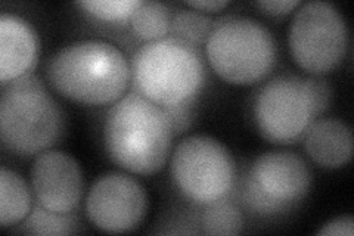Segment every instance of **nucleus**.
<instances>
[{
	"instance_id": "nucleus-1",
	"label": "nucleus",
	"mask_w": 354,
	"mask_h": 236,
	"mask_svg": "<svg viewBox=\"0 0 354 236\" xmlns=\"http://www.w3.org/2000/svg\"><path fill=\"white\" fill-rule=\"evenodd\" d=\"M174 131L165 109L140 93L109 109L104 140L109 158L135 174H153L167 163Z\"/></svg>"
},
{
	"instance_id": "nucleus-2",
	"label": "nucleus",
	"mask_w": 354,
	"mask_h": 236,
	"mask_svg": "<svg viewBox=\"0 0 354 236\" xmlns=\"http://www.w3.org/2000/svg\"><path fill=\"white\" fill-rule=\"evenodd\" d=\"M127 58L114 44L75 42L52 56L48 78L64 98L87 105H106L121 98L130 83Z\"/></svg>"
},
{
	"instance_id": "nucleus-3",
	"label": "nucleus",
	"mask_w": 354,
	"mask_h": 236,
	"mask_svg": "<svg viewBox=\"0 0 354 236\" xmlns=\"http://www.w3.org/2000/svg\"><path fill=\"white\" fill-rule=\"evenodd\" d=\"M2 86L0 134L5 148L26 156L46 152L64 133L61 107L32 74Z\"/></svg>"
},
{
	"instance_id": "nucleus-4",
	"label": "nucleus",
	"mask_w": 354,
	"mask_h": 236,
	"mask_svg": "<svg viewBox=\"0 0 354 236\" xmlns=\"http://www.w3.org/2000/svg\"><path fill=\"white\" fill-rule=\"evenodd\" d=\"M130 74L138 93L162 108L194 102L205 82L201 53L174 37L143 44L133 56Z\"/></svg>"
},
{
	"instance_id": "nucleus-5",
	"label": "nucleus",
	"mask_w": 354,
	"mask_h": 236,
	"mask_svg": "<svg viewBox=\"0 0 354 236\" xmlns=\"http://www.w3.org/2000/svg\"><path fill=\"white\" fill-rule=\"evenodd\" d=\"M213 70L232 84H252L268 75L278 60L272 31L259 21L229 17L214 22L205 43Z\"/></svg>"
},
{
	"instance_id": "nucleus-6",
	"label": "nucleus",
	"mask_w": 354,
	"mask_h": 236,
	"mask_svg": "<svg viewBox=\"0 0 354 236\" xmlns=\"http://www.w3.org/2000/svg\"><path fill=\"white\" fill-rule=\"evenodd\" d=\"M171 177L187 199L208 206L225 199L234 189L235 161L217 139L192 134L176 146L171 156Z\"/></svg>"
},
{
	"instance_id": "nucleus-7",
	"label": "nucleus",
	"mask_w": 354,
	"mask_h": 236,
	"mask_svg": "<svg viewBox=\"0 0 354 236\" xmlns=\"http://www.w3.org/2000/svg\"><path fill=\"white\" fill-rule=\"evenodd\" d=\"M312 186L307 163L290 151H272L257 156L243 181V204L261 216L291 211Z\"/></svg>"
},
{
	"instance_id": "nucleus-8",
	"label": "nucleus",
	"mask_w": 354,
	"mask_h": 236,
	"mask_svg": "<svg viewBox=\"0 0 354 236\" xmlns=\"http://www.w3.org/2000/svg\"><path fill=\"white\" fill-rule=\"evenodd\" d=\"M288 43L294 61L303 70L315 75L330 73L347 51L346 21L328 2L304 3L292 17Z\"/></svg>"
},
{
	"instance_id": "nucleus-9",
	"label": "nucleus",
	"mask_w": 354,
	"mask_h": 236,
	"mask_svg": "<svg viewBox=\"0 0 354 236\" xmlns=\"http://www.w3.org/2000/svg\"><path fill=\"white\" fill-rule=\"evenodd\" d=\"M317 116L307 78L297 75L272 78L254 98V121L261 136L273 143H291L300 139Z\"/></svg>"
},
{
	"instance_id": "nucleus-10",
	"label": "nucleus",
	"mask_w": 354,
	"mask_h": 236,
	"mask_svg": "<svg viewBox=\"0 0 354 236\" xmlns=\"http://www.w3.org/2000/svg\"><path fill=\"white\" fill-rule=\"evenodd\" d=\"M148 211V195L135 177L111 172L101 176L86 199V215L95 226L111 233L136 229Z\"/></svg>"
},
{
	"instance_id": "nucleus-11",
	"label": "nucleus",
	"mask_w": 354,
	"mask_h": 236,
	"mask_svg": "<svg viewBox=\"0 0 354 236\" xmlns=\"http://www.w3.org/2000/svg\"><path fill=\"white\" fill-rule=\"evenodd\" d=\"M37 202L50 211L73 212L83 197V174L73 156L59 151L40 154L30 172Z\"/></svg>"
},
{
	"instance_id": "nucleus-12",
	"label": "nucleus",
	"mask_w": 354,
	"mask_h": 236,
	"mask_svg": "<svg viewBox=\"0 0 354 236\" xmlns=\"http://www.w3.org/2000/svg\"><path fill=\"white\" fill-rule=\"evenodd\" d=\"M39 37L30 22L14 14L0 17V80L2 84L28 75L39 60Z\"/></svg>"
},
{
	"instance_id": "nucleus-13",
	"label": "nucleus",
	"mask_w": 354,
	"mask_h": 236,
	"mask_svg": "<svg viewBox=\"0 0 354 236\" xmlns=\"http://www.w3.org/2000/svg\"><path fill=\"white\" fill-rule=\"evenodd\" d=\"M304 149L317 165L339 168L351 160V130L337 118L315 120L304 133Z\"/></svg>"
},
{
	"instance_id": "nucleus-14",
	"label": "nucleus",
	"mask_w": 354,
	"mask_h": 236,
	"mask_svg": "<svg viewBox=\"0 0 354 236\" xmlns=\"http://www.w3.org/2000/svg\"><path fill=\"white\" fill-rule=\"evenodd\" d=\"M31 211L28 185L18 173L2 167L0 170V224L12 226L26 219Z\"/></svg>"
},
{
	"instance_id": "nucleus-15",
	"label": "nucleus",
	"mask_w": 354,
	"mask_h": 236,
	"mask_svg": "<svg viewBox=\"0 0 354 236\" xmlns=\"http://www.w3.org/2000/svg\"><path fill=\"white\" fill-rule=\"evenodd\" d=\"M170 9L158 2H140L130 17L133 33L147 43L164 39L170 33Z\"/></svg>"
},
{
	"instance_id": "nucleus-16",
	"label": "nucleus",
	"mask_w": 354,
	"mask_h": 236,
	"mask_svg": "<svg viewBox=\"0 0 354 236\" xmlns=\"http://www.w3.org/2000/svg\"><path fill=\"white\" fill-rule=\"evenodd\" d=\"M79 219L73 212H57L37 204L32 207L22 230L30 235H71L79 232Z\"/></svg>"
},
{
	"instance_id": "nucleus-17",
	"label": "nucleus",
	"mask_w": 354,
	"mask_h": 236,
	"mask_svg": "<svg viewBox=\"0 0 354 236\" xmlns=\"http://www.w3.org/2000/svg\"><path fill=\"white\" fill-rule=\"evenodd\" d=\"M214 28V21L192 9H177L171 14L170 35L194 48L207 43L209 33Z\"/></svg>"
},
{
	"instance_id": "nucleus-18",
	"label": "nucleus",
	"mask_w": 354,
	"mask_h": 236,
	"mask_svg": "<svg viewBox=\"0 0 354 236\" xmlns=\"http://www.w3.org/2000/svg\"><path fill=\"white\" fill-rule=\"evenodd\" d=\"M201 223L207 235H238L243 229V216L234 202L220 199L205 206Z\"/></svg>"
},
{
	"instance_id": "nucleus-19",
	"label": "nucleus",
	"mask_w": 354,
	"mask_h": 236,
	"mask_svg": "<svg viewBox=\"0 0 354 236\" xmlns=\"http://www.w3.org/2000/svg\"><path fill=\"white\" fill-rule=\"evenodd\" d=\"M75 5L96 19L118 22L130 19L140 5V0H86V2H77Z\"/></svg>"
},
{
	"instance_id": "nucleus-20",
	"label": "nucleus",
	"mask_w": 354,
	"mask_h": 236,
	"mask_svg": "<svg viewBox=\"0 0 354 236\" xmlns=\"http://www.w3.org/2000/svg\"><path fill=\"white\" fill-rule=\"evenodd\" d=\"M164 109H165V114H167V117L171 122L174 134H182L192 126V121H194L192 102L174 105V107H169Z\"/></svg>"
},
{
	"instance_id": "nucleus-21",
	"label": "nucleus",
	"mask_w": 354,
	"mask_h": 236,
	"mask_svg": "<svg viewBox=\"0 0 354 236\" xmlns=\"http://www.w3.org/2000/svg\"><path fill=\"white\" fill-rule=\"evenodd\" d=\"M307 84H308L310 92H312L317 114L319 116L324 114L330 104V98H332L330 86L328 84V82L324 80V78H319V77L307 78Z\"/></svg>"
},
{
	"instance_id": "nucleus-22",
	"label": "nucleus",
	"mask_w": 354,
	"mask_h": 236,
	"mask_svg": "<svg viewBox=\"0 0 354 236\" xmlns=\"http://www.w3.org/2000/svg\"><path fill=\"white\" fill-rule=\"evenodd\" d=\"M353 233H354V221L350 216L332 220L326 223L322 229L317 230V235H322V236H329V235L353 236Z\"/></svg>"
},
{
	"instance_id": "nucleus-23",
	"label": "nucleus",
	"mask_w": 354,
	"mask_h": 236,
	"mask_svg": "<svg viewBox=\"0 0 354 236\" xmlns=\"http://www.w3.org/2000/svg\"><path fill=\"white\" fill-rule=\"evenodd\" d=\"M300 2L298 0H264L257 2V6L269 15H285L295 9Z\"/></svg>"
},
{
	"instance_id": "nucleus-24",
	"label": "nucleus",
	"mask_w": 354,
	"mask_h": 236,
	"mask_svg": "<svg viewBox=\"0 0 354 236\" xmlns=\"http://www.w3.org/2000/svg\"><path fill=\"white\" fill-rule=\"evenodd\" d=\"M187 8H192L195 10H204V12H218V10L225 9L230 5L229 0H196V2H186Z\"/></svg>"
}]
</instances>
